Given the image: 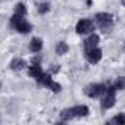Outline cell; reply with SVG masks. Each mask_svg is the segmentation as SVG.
<instances>
[{
  "label": "cell",
  "instance_id": "6da1fadb",
  "mask_svg": "<svg viewBox=\"0 0 125 125\" xmlns=\"http://www.w3.org/2000/svg\"><path fill=\"white\" fill-rule=\"evenodd\" d=\"M88 113H90V109L85 104H77V106L63 109L59 115V119L62 122H68V121H72L77 118H85Z\"/></svg>",
  "mask_w": 125,
  "mask_h": 125
},
{
  "label": "cell",
  "instance_id": "7a4b0ae2",
  "mask_svg": "<svg viewBox=\"0 0 125 125\" xmlns=\"http://www.w3.org/2000/svg\"><path fill=\"white\" fill-rule=\"evenodd\" d=\"M10 25L15 31H18L19 34H28L32 31V25L25 19V16L22 15H16L13 13L12 18H10Z\"/></svg>",
  "mask_w": 125,
  "mask_h": 125
},
{
  "label": "cell",
  "instance_id": "3957f363",
  "mask_svg": "<svg viewBox=\"0 0 125 125\" xmlns=\"http://www.w3.org/2000/svg\"><path fill=\"white\" fill-rule=\"evenodd\" d=\"M113 15L107 13V12H100L94 16V24L96 27H99L103 32H107L113 28Z\"/></svg>",
  "mask_w": 125,
  "mask_h": 125
},
{
  "label": "cell",
  "instance_id": "277c9868",
  "mask_svg": "<svg viewBox=\"0 0 125 125\" xmlns=\"http://www.w3.org/2000/svg\"><path fill=\"white\" fill-rule=\"evenodd\" d=\"M107 87H109V84H106V83H91L84 87V94L88 96L90 99H97L106 93Z\"/></svg>",
  "mask_w": 125,
  "mask_h": 125
},
{
  "label": "cell",
  "instance_id": "5b68a950",
  "mask_svg": "<svg viewBox=\"0 0 125 125\" xmlns=\"http://www.w3.org/2000/svg\"><path fill=\"white\" fill-rule=\"evenodd\" d=\"M40 85H43V87H46V88H49V90H52L53 93H60V90H62V85L59 84V83H56L53 78H52V74L50 72H44L38 80H35Z\"/></svg>",
  "mask_w": 125,
  "mask_h": 125
},
{
  "label": "cell",
  "instance_id": "8992f818",
  "mask_svg": "<svg viewBox=\"0 0 125 125\" xmlns=\"http://www.w3.org/2000/svg\"><path fill=\"white\" fill-rule=\"evenodd\" d=\"M115 94H116V90H115V87L112 85V84H109V87H107V90H106V93L102 96V99H100V107H102V110H107V109H110V107H113L115 106Z\"/></svg>",
  "mask_w": 125,
  "mask_h": 125
},
{
  "label": "cell",
  "instance_id": "52a82bcc",
  "mask_svg": "<svg viewBox=\"0 0 125 125\" xmlns=\"http://www.w3.org/2000/svg\"><path fill=\"white\" fill-rule=\"evenodd\" d=\"M94 27H96V24H94L91 19L84 18V19H80V21L77 22V25H75V31H77L78 34H81V35L93 34V32H94Z\"/></svg>",
  "mask_w": 125,
  "mask_h": 125
},
{
  "label": "cell",
  "instance_id": "ba28073f",
  "mask_svg": "<svg viewBox=\"0 0 125 125\" xmlns=\"http://www.w3.org/2000/svg\"><path fill=\"white\" fill-rule=\"evenodd\" d=\"M43 74H44V71H43V68L40 65V57H37V59L34 57L31 66H28V75L31 78H34V80H38Z\"/></svg>",
  "mask_w": 125,
  "mask_h": 125
},
{
  "label": "cell",
  "instance_id": "9c48e42d",
  "mask_svg": "<svg viewBox=\"0 0 125 125\" xmlns=\"http://www.w3.org/2000/svg\"><path fill=\"white\" fill-rule=\"evenodd\" d=\"M84 56H85V59H87L88 63L94 65V63H99V62H100V59H102L103 54H102V50L99 47H94L91 50H85L84 52Z\"/></svg>",
  "mask_w": 125,
  "mask_h": 125
},
{
  "label": "cell",
  "instance_id": "30bf717a",
  "mask_svg": "<svg viewBox=\"0 0 125 125\" xmlns=\"http://www.w3.org/2000/svg\"><path fill=\"white\" fill-rule=\"evenodd\" d=\"M99 41H100V37L97 35V34H88V37L84 40V52L85 50H91V49H94V47H99Z\"/></svg>",
  "mask_w": 125,
  "mask_h": 125
},
{
  "label": "cell",
  "instance_id": "8fae6325",
  "mask_svg": "<svg viewBox=\"0 0 125 125\" xmlns=\"http://www.w3.org/2000/svg\"><path fill=\"white\" fill-rule=\"evenodd\" d=\"M41 49H43V40L38 37H34L30 41V52L31 53H40Z\"/></svg>",
  "mask_w": 125,
  "mask_h": 125
},
{
  "label": "cell",
  "instance_id": "7c38bea8",
  "mask_svg": "<svg viewBox=\"0 0 125 125\" xmlns=\"http://www.w3.org/2000/svg\"><path fill=\"white\" fill-rule=\"evenodd\" d=\"M10 69L12 71H22L25 66H27V62L24 60V59H21V57H16V59H13L12 62H10Z\"/></svg>",
  "mask_w": 125,
  "mask_h": 125
},
{
  "label": "cell",
  "instance_id": "4fadbf2b",
  "mask_svg": "<svg viewBox=\"0 0 125 125\" xmlns=\"http://www.w3.org/2000/svg\"><path fill=\"white\" fill-rule=\"evenodd\" d=\"M68 52H69V46H68L65 41H59V43L56 44V54L63 56V54H66Z\"/></svg>",
  "mask_w": 125,
  "mask_h": 125
},
{
  "label": "cell",
  "instance_id": "5bb4252c",
  "mask_svg": "<svg viewBox=\"0 0 125 125\" xmlns=\"http://www.w3.org/2000/svg\"><path fill=\"white\" fill-rule=\"evenodd\" d=\"M112 85L115 87V90H116V91L125 90V77H118V78L113 81V84H112Z\"/></svg>",
  "mask_w": 125,
  "mask_h": 125
},
{
  "label": "cell",
  "instance_id": "9a60e30c",
  "mask_svg": "<svg viewBox=\"0 0 125 125\" xmlns=\"http://www.w3.org/2000/svg\"><path fill=\"white\" fill-rule=\"evenodd\" d=\"M109 122H110V124H116V125H125V113H118V115L113 116Z\"/></svg>",
  "mask_w": 125,
  "mask_h": 125
},
{
  "label": "cell",
  "instance_id": "2e32d148",
  "mask_svg": "<svg viewBox=\"0 0 125 125\" xmlns=\"http://www.w3.org/2000/svg\"><path fill=\"white\" fill-rule=\"evenodd\" d=\"M27 6H25V3H18L16 6H15V9H13V13H16V15H22V16H25L27 15Z\"/></svg>",
  "mask_w": 125,
  "mask_h": 125
},
{
  "label": "cell",
  "instance_id": "e0dca14e",
  "mask_svg": "<svg viewBox=\"0 0 125 125\" xmlns=\"http://www.w3.org/2000/svg\"><path fill=\"white\" fill-rule=\"evenodd\" d=\"M37 10H38V13H41V15H44V13H47V12L50 10V5H49L47 2H43V3H40V5H38V8H37Z\"/></svg>",
  "mask_w": 125,
  "mask_h": 125
},
{
  "label": "cell",
  "instance_id": "ac0fdd59",
  "mask_svg": "<svg viewBox=\"0 0 125 125\" xmlns=\"http://www.w3.org/2000/svg\"><path fill=\"white\" fill-rule=\"evenodd\" d=\"M52 66H53V68L50 69V72L54 74V72H59V71H60V66H57V65H52Z\"/></svg>",
  "mask_w": 125,
  "mask_h": 125
}]
</instances>
